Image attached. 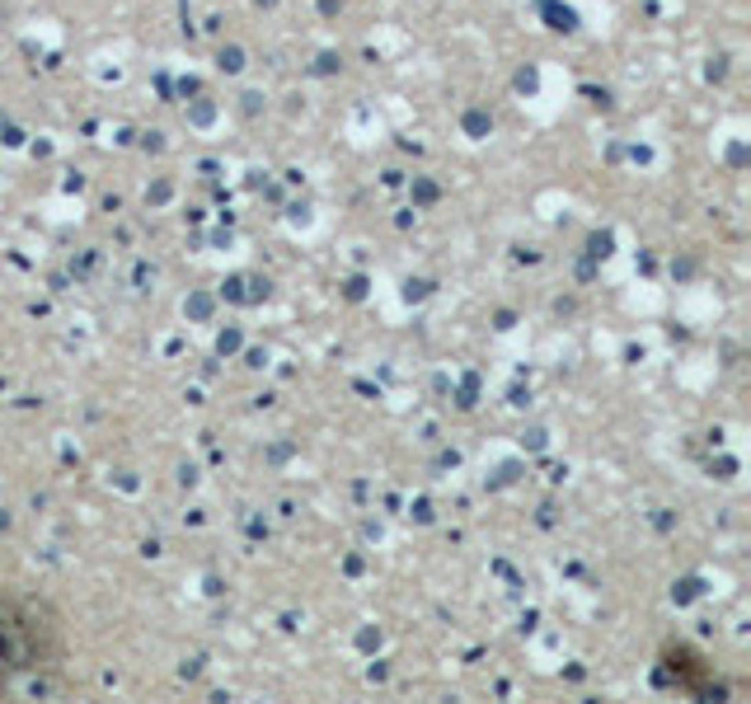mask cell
Segmentation results:
<instances>
[{
    "label": "cell",
    "instance_id": "cell-1",
    "mask_svg": "<svg viewBox=\"0 0 751 704\" xmlns=\"http://www.w3.org/2000/svg\"><path fill=\"white\" fill-rule=\"evenodd\" d=\"M38 620H28V615H14V610H5L0 606V685L10 681V672H19V667H43V643H38Z\"/></svg>",
    "mask_w": 751,
    "mask_h": 704
}]
</instances>
